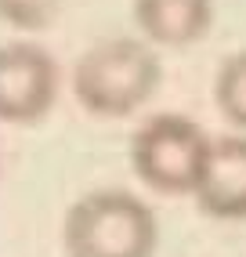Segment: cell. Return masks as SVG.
Masks as SVG:
<instances>
[{
	"label": "cell",
	"instance_id": "6da1fadb",
	"mask_svg": "<svg viewBox=\"0 0 246 257\" xmlns=\"http://www.w3.org/2000/svg\"><path fill=\"white\" fill-rule=\"evenodd\" d=\"M163 62L156 47L138 37L98 40L73 65V94L76 101L105 119H123L145 105L160 91Z\"/></svg>",
	"mask_w": 246,
	"mask_h": 257
},
{
	"label": "cell",
	"instance_id": "7a4b0ae2",
	"mask_svg": "<svg viewBox=\"0 0 246 257\" xmlns=\"http://www.w3.org/2000/svg\"><path fill=\"white\" fill-rule=\"evenodd\" d=\"M65 257H152L160 225L152 207L127 188H94L65 210Z\"/></svg>",
	"mask_w": 246,
	"mask_h": 257
},
{
	"label": "cell",
	"instance_id": "3957f363",
	"mask_svg": "<svg viewBox=\"0 0 246 257\" xmlns=\"http://www.w3.org/2000/svg\"><path fill=\"white\" fill-rule=\"evenodd\" d=\"M210 138L181 112H156L131 134V167L160 196H192L206 167Z\"/></svg>",
	"mask_w": 246,
	"mask_h": 257
},
{
	"label": "cell",
	"instance_id": "277c9868",
	"mask_svg": "<svg viewBox=\"0 0 246 257\" xmlns=\"http://www.w3.org/2000/svg\"><path fill=\"white\" fill-rule=\"evenodd\" d=\"M58 62L40 44H0V119L4 123H40L58 101Z\"/></svg>",
	"mask_w": 246,
	"mask_h": 257
},
{
	"label": "cell",
	"instance_id": "5b68a950",
	"mask_svg": "<svg viewBox=\"0 0 246 257\" xmlns=\"http://www.w3.org/2000/svg\"><path fill=\"white\" fill-rule=\"evenodd\" d=\"M196 203L214 221H246V131L210 138Z\"/></svg>",
	"mask_w": 246,
	"mask_h": 257
},
{
	"label": "cell",
	"instance_id": "8992f818",
	"mask_svg": "<svg viewBox=\"0 0 246 257\" xmlns=\"http://www.w3.org/2000/svg\"><path fill=\"white\" fill-rule=\"evenodd\" d=\"M134 22L152 47H188L206 37L214 0H134Z\"/></svg>",
	"mask_w": 246,
	"mask_h": 257
},
{
	"label": "cell",
	"instance_id": "52a82bcc",
	"mask_svg": "<svg viewBox=\"0 0 246 257\" xmlns=\"http://www.w3.org/2000/svg\"><path fill=\"white\" fill-rule=\"evenodd\" d=\"M214 101L235 131H246V51H235L232 58L221 62L214 80Z\"/></svg>",
	"mask_w": 246,
	"mask_h": 257
},
{
	"label": "cell",
	"instance_id": "ba28073f",
	"mask_svg": "<svg viewBox=\"0 0 246 257\" xmlns=\"http://www.w3.org/2000/svg\"><path fill=\"white\" fill-rule=\"evenodd\" d=\"M62 0H0V22L22 33H44L58 22Z\"/></svg>",
	"mask_w": 246,
	"mask_h": 257
}]
</instances>
